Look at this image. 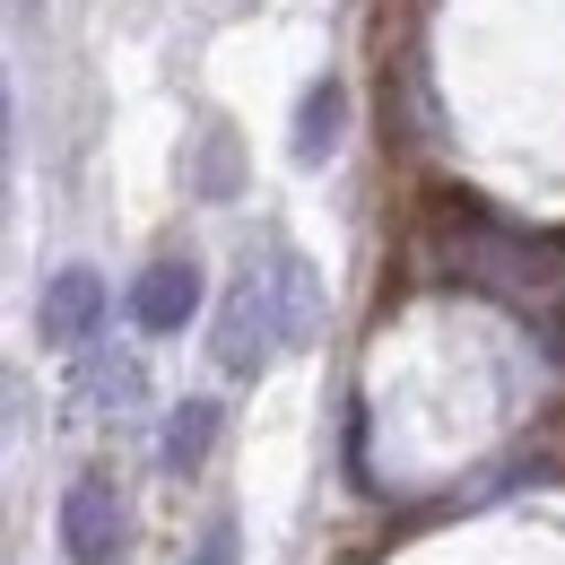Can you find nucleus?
I'll return each instance as SVG.
<instances>
[{"label": "nucleus", "instance_id": "f257e3e1", "mask_svg": "<svg viewBox=\"0 0 565 565\" xmlns=\"http://www.w3.org/2000/svg\"><path fill=\"white\" fill-rule=\"evenodd\" d=\"M313 270L296 262V253H270L262 270H244V279L226 287V305H217V365L226 374H262L279 349H296L305 331H313Z\"/></svg>", "mask_w": 565, "mask_h": 565}, {"label": "nucleus", "instance_id": "f03ea898", "mask_svg": "<svg viewBox=\"0 0 565 565\" xmlns=\"http://www.w3.org/2000/svg\"><path fill=\"white\" fill-rule=\"evenodd\" d=\"M62 548H71V565H122L131 513H122L114 479H78V488L62 495Z\"/></svg>", "mask_w": 565, "mask_h": 565}, {"label": "nucleus", "instance_id": "7ed1b4c3", "mask_svg": "<svg viewBox=\"0 0 565 565\" xmlns=\"http://www.w3.org/2000/svg\"><path fill=\"white\" fill-rule=\"evenodd\" d=\"M201 313V270L183 262V253H166V262H148L140 279H131V322H140L148 340H166V331H183Z\"/></svg>", "mask_w": 565, "mask_h": 565}, {"label": "nucleus", "instance_id": "20e7f679", "mask_svg": "<svg viewBox=\"0 0 565 565\" xmlns=\"http://www.w3.org/2000/svg\"><path fill=\"white\" fill-rule=\"evenodd\" d=\"M96 322H105V279H96V270H53L44 305H35V331H44V349H78Z\"/></svg>", "mask_w": 565, "mask_h": 565}, {"label": "nucleus", "instance_id": "39448f33", "mask_svg": "<svg viewBox=\"0 0 565 565\" xmlns=\"http://www.w3.org/2000/svg\"><path fill=\"white\" fill-rule=\"evenodd\" d=\"M340 131H349V87L340 78H313L305 105H296V166H322L340 148Z\"/></svg>", "mask_w": 565, "mask_h": 565}, {"label": "nucleus", "instance_id": "423d86ee", "mask_svg": "<svg viewBox=\"0 0 565 565\" xmlns=\"http://www.w3.org/2000/svg\"><path fill=\"white\" fill-rule=\"evenodd\" d=\"M217 444V401H183L174 418H166V470L183 479V470H201Z\"/></svg>", "mask_w": 565, "mask_h": 565}, {"label": "nucleus", "instance_id": "0eeeda50", "mask_svg": "<svg viewBox=\"0 0 565 565\" xmlns=\"http://www.w3.org/2000/svg\"><path fill=\"white\" fill-rule=\"evenodd\" d=\"M183 565H235V522H210V531H201V548H192Z\"/></svg>", "mask_w": 565, "mask_h": 565}, {"label": "nucleus", "instance_id": "6e6552de", "mask_svg": "<svg viewBox=\"0 0 565 565\" xmlns=\"http://www.w3.org/2000/svg\"><path fill=\"white\" fill-rule=\"evenodd\" d=\"M9 18H18V26H26V18H35V0H9Z\"/></svg>", "mask_w": 565, "mask_h": 565}]
</instances>
